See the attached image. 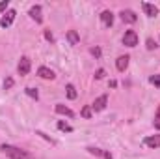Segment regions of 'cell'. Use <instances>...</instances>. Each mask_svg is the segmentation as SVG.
Instances as JSON below:
<instances>
[{"label": "cell", "mask_w": 160, "mask_h": 159, "mask_svg": "<svg viewBox=\"0 0 160 159\" xmlns=\"http://www.w3.org/2000/svg\"><path fill=\"white\" fill-rule=\"evenodd\" d=\"M0 150H2L9 159H32V156H30L26 150L17 148V146H13V144H2Z\"/></svg>", "instance_id": "1"}, {"label": "cell", "mask_w": 160, "mask_h": 159, "mask_svg": "<svg viewBox=\"0 0 160 159\" xmlns=\"http://www.w3.org/2000/svg\"><path fill=\"white\" fill-rule=\"evenodd\" d=\"M15 15H17V11H15V9H8V11L2 15V19H0V26H2V28L11 26V25H13V21H15Z\"/></svg>", "instance_id": "2"}, {"label": "cell", "mask_w": 160, "mask_h": 159, "mask_svg": "<svg viewBox=\"0 0 160 159\" xmlns=\"http://www.w3.org/2000/svg\"><path fill=\"white\" fill-rule=\"evenodd\" d=\"M30 68H32V62H30V58H28V56H22V58L19 60L17 71H19V75H28V73H30Z\"/></svg>", "instance_id": "3"}, {"label": "cell", "mask_w": 160, "mask_h": 159, "mask_svg": "<svg viewBox=\"0 0 160 159\" xmlns=\"http://www.w3.org/2000/svg\"><path fill=\"white\" fill-rule=\"evenodd\" d=\"M123 45L127 47H136L138 45V34L134 30H127L125 36H123Z\"/></svg>", "instance_id": "4"}, {"label": "cell", "mask_w": 160, "mask_h": 159, "mask_svg": "<svg viewBox=\"0 0 160 159\" xmlns=\"http://www.w3.org/2000/svg\"><path fill=\"white\" fill-rule=\"evenodd\" d=\"M106 103H108V96H106V94H102V96H99V97L93 101L91 109H93L95 112H101V111H104V109H106Z\"/></svg>", "instance_id": "5"}, {"label": "cell", "mask_w": 160, "mask_h": 159, "mask_svg": "<svg viewBox=\"0 0 160 159\" xmlns=\"http://www.w3.org/2000/svg\"><path fill=\"white\" fill-rule=\"evenodd\" d=\"M119 17H121V21H123V23H128V25H132V23H136V21H138V15H136L132 9H121Z\"/></svg>", "instance_id": "6"}, {"label": "cell", "mask_w": 160, "mask_h": 159, "mask_svg": "<svg viewBox=\"0 0 160 159\" xmlns=\"http://www.w3.org/2000/svg\"><path fill=\"white\" fill-rule=\"evenodd\" d=\"M88 152H89L91 156H97V157H102V159H114V157H112V154H110V152H106V150H102V148L88 146Z\"/></svg>", "instance_id": "7"}, {"label": "cell", "mask_w": 160, "mask_h": 159, "mask_svg": "<svg viewBox=\"0 0 160 159\" xmlns=\"http://www.w3.org/2000/svg\"><path fill=\"white\" fill-rule=\"evenodd\" d=\"M28 15H30L38 25L43 23V9H41V6H32V8H30V11H28Z\"/></svg>", "instance_id": "8"}, {"label": "cell", "mask_w": 160, "mask_h": 159, "mask_svg": "<svg viewBox=\"0 0 160 159\" xmlns=\"http://www.w3.org/2000/svg\"><path fill=\"white\" fill-rule=\"evenodd\" d=\"M145 146L147 148H153V150H157L160 148V135H149V137H145Z\"/></svg>", "instance_id": "9"}, {"label": "cell", "mask_w": 160, "mask_h": 159, "mask_svg": "<svg viewBox=\"0 0 160 159\" xmlns=\"http://www.w3.org/2000/svg\"><path fill=\"white\" fill-rule=\"evenodd\" d=\"M142 9L145 11L147 17H157L158 15V8L153 6V4H149V2H142Z\"/></svg>", "instance_id": "10"}, {"label": "cell", "mask_w": 160, "mask_h": 159, "mask_svg": "<svg viewBox=\"0 0 160 159\" xmlns=\"http://www.w3.org/2000/svg\"><path fill=\"white\" fill-rule=\"evenodd\" d=\"M101 21H102V25H104L106 28H110V26L114 25V13L108 11V9H104V11L101 13Z\"/></svg>", "instance_id": "11"}, {"label": "cell", "mask_w": 160, "mask_h": 159, "mask_svg": "<svg viewBox=\"0 0 160 159\" xmlns=\"http://www.w3.org/2000/svg\"><path fill=\"white\" fill-rule=\"evenodd\" d=\"M38 75H39L41 79H47V80H52L56 75H54V71L50 69V68H47V66H41L39 69H38Z\"/></svg>", "instance_id": "12"}, {"label": "cell", "mask_w": 160, "mask_h": 159, "mask_svg": "<svg viewBox=\"0 0 160 159\" xmlns=\"http://www.w3.org/2000/svg\"><path fill=\"white\" fill-rule=\"evenodd\" d=\"M54 111L58 112V114H63V116H69V118H73L75 116V112L69 109V107H65V105H62V103H58L56 107H54Z\"/></svg>", "instance_id": "13"}, {"label": "cell", "mask_w": 160, "mask_h": 159, "mask_svg": "<svg viewBox=\"0 0 160 159\" xmlns=\"http://www.w3.org/2000/svg\"><path fill=\"white\" fill-rule=\"evenodd\" d=\"M128 60H130V56H119L118 60H116V68H118V71H125L127 68H128Z\"/></svg>", "instance_id": "14"}, {"label": "cell", "mask_w": 160, "mask_h": 159, "mask_svg": "<svg viewBox=\"0 0 160 159\" xmlns=\"http://www.w3.org/2000/svg\"><path fill=\"white\" fill-rule=\"evenodd\" d=\"M67 41H69L71 45H78V41H80L78 32H77V30H69V32H67Z\"/></svg>", "instance_id": "15"}, {"label": "cell", "mask_w": 160, "mask_h": 159, "mask_svg": "<svg viewBox=\"0 0 160 159\" xmlns=\"http://www.w3.org/2000/svg\"><path fill=\"white\" fill-rule=\"evenodd\" d=\"M65 90H67V97H69V99H77V88H75L73 84H67Z\"/></svg>", "instance_id": "16"}, {"label": "cell", "mask_w": 160, "mask_h": 159, "mask_svg": "<svg viewBox=\"0 0 160 159\" xmlns=\"http://www.w3.org/2000/svg\"><path fill=\"white\" fill-rule=\"evenodd\" d=\"M91 114H93V109H91V105H86V107L80 111V116H82V118H91Z\"/></svg>", "instance_id": "17"}, {"label": "cell", "mask_w": 160, "mask_h": 159, "mask_svg": "<svg viewBox=\"0 0 160 159\" xmlns=\"http://www.w3.org/2000/svg\"><path fill=\"white\" fill-rule=\"evenodd\" d=\"M58 129L60 131H65V133H71L73 131V127L69 123H65V122H58Z\"/></svg>", "instance_id": "18"}, {"label": "cell", "mask_w": 160, "mask_h": 159, "mask_svg": "<svg viewBox=\"0 0 160 159\" xmlns=\"http://www.w3.org/2000/svg\"><path fill=\"white\" fill-rule=\"evenodd\" d=\"M24 92H26V96H30L32 99H38V97H39V94H38V90H34V88H26Z\"/></svg>", "instance_id": "19"}, {"label": "cell", "mask_w": 160, "mask_h": 159, "mask_svg": "<svg viewBox=\"0 0 160 159\" xmlns=\"http://www.w3.org/2000/svg\"><path fill=\"white\" fill-rule=\"evenodd\" d=\"M149 80H151V84H155L157 88H160V75H151Z\"/></svg>", "instance_id": "20"}, {"label": "cell", "mask_w": 160, "mask_h": 159, "mask_svg": "<svg viewBox=\"0 0 160 159\" xmlns=\"http://www.w3.org/2000/svg\"><path fill=\"white\" fill-rule=\"evenodd\" d=\"M104 75H106V71H104V69H102V68H101V69H97V71H95V79H97V80L104 79Z\"/></svg>", "instance_id": "21"}, {"label": "cell", "mask_w": 160, "mask_h": 159, "mask_svg": "<svg viewBox=\"0 0 160 159\" xmlns=\"http://www.w3.org/2000/svg\"><path fill=\"white\" fill-rule=\"evenodd\" d=\"M13 82H15V80L11 79V77H8V79L4 80V90H9V88L13 86Z\"/></svg>", "instance_id": "22"}, {"label": "cell", "mask_w": 160, "mask_h": 159, "mask_svg": "<svg viewBox=\"0 0 160 159\" xmlns=\"http://www.w3.org/2000/svg\"><path fill=\"white\" fill-rule=\"evenodd\" d=\"M155 127L160 129V107H158V111H157V116H155Z\"/></svg>", "instance_id": "23"}, {"label": "cell", "mask_w": 160, "mask_h": 159, "mask_svg": "<svg viewBox=\"0 0 160 159\" xmlns=\"http://www.w3.org/2000/svg\"><path fill=\"white\" fill-rule=\"evenodd\" d=\"M157 47H158V45H157V43H155V41L151 40V38H149V40H147V49H149V51H153V49H157Z\"/></svg>", "instance_id": "24"}, {"label": "cell", "mask_w": 160, "mask_h": 159, "mask_svg": "<svg viewBox=\"0 0 160 159\" xmlns=\"http://www.w3.org/2000/svg\"><path fill=\"white\" fill-rule=\"evenodd\" d=\"M91 54H93L95 58H101V49H99V47H93V49H91Z\"/></svg>", "instance_id": "25"}, {"label": "cell", "mask_w": 160, "mask_h": 159, "mask_svg": "<svg viewBox=\"0 0 160 159\" xmlns=\"http://www.w3.org/2000/svg\"><path fill=\"white\" fill-rule=\"evenodd\" d=\"M8 6H9V2H8V0L0 2V11H6V9H8Z\"/></svg>", "instance_id": "26"}, {"label": "cell", "mask_w": 160, "mask_h": 159, "mask_svg": "<svg viewBox=\"0 0 160 159\" xmlns=\"http://www.w3.org/2000/svg\"><path fill=\"white\" fill-rule=\"evenodd\" d=\"M38 135H41V137H43V139H45V140H48V142H50V144H54V140H52V139H50V137H47V135H45V133H43V131H38Z\"/></svg>", "instance_id": "27"}, {"label": "cell", "mask_w": 160, "mask_h": 159, "mask_svg": "<svg viewBox=\"0 0 160 159\" xmlns=\"http://www.w3.org/2000/svg\"><path fill=\"white\" fill-rule=\"evenodd\" d=\"M45 38H47L48 41H54V36L50 34V30H45Z\"/></svg>", "instance_id": "28"}]
</instances>
